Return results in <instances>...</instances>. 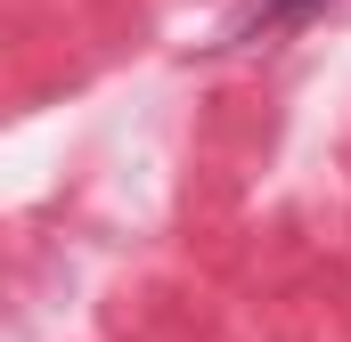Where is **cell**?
<instances>
[{
  "label": "cell",
  "instance_id": "obj_1",
  "mask_svg": "<svg viewBox=\"0 0 351 342\" xmlns=\"http://www.w3.org/2000/svg\"><path fill=\"white\" fill-rule=\"evenodd\" d=\"M327 0H245L229 25H221V41L213 49H254V41H278V33H294V25H311Z\"/></svg>",
  "mask_w": 351,
  "mask_h": 342
}]
</instances>
